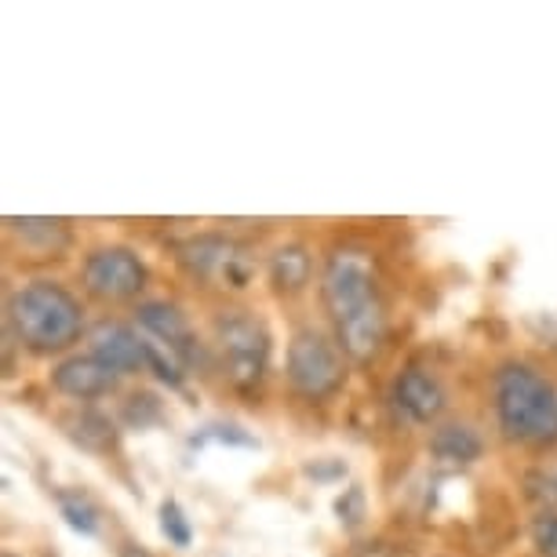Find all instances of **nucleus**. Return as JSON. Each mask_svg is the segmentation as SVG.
I'll use <instances>...</instances> for the list:
<instances>
[{
  "mask_svg": "<svg viewBox=\"0 0 557 557\" xmlns=\"http://www.w3.org/2000/svg\"><path fill=\"white\" fill-rule=\"evenodd\" d=\"M546 488H550V499H557V470L554 474H546Z\"/></svg>",
  "mask_w": 557,
  "mask_h": 557,
  "instance_id": "5701e85b",
  "label": "nucleus"
},
{
  "mask_svg": "<svg viewBox=\"0 0 557 557\" xmlns=\"http://www.w3.org/2000/svg\"><path fill=\"white\" fill-rule=\"evenodd\" d=\"M124 416H128L132 426L143 430V426H150V423L161 419V401H157L153 394H135L128 401V408H124Z\"/></svg>",
  "mask_w": 557,
  "mask_h": 557,
  "instance_id": "aec40b11",
  "label": "nucleus"
},
{
  "mask_svg": "<svg viewBox=\"0 0 557 557\" xmlns=\"http://www.w3.org/2000/svg\"><path fill=\"white\" fill-rule=\"evenodd\" d=\"M481 451H485V441L467 423H445L430 434V456L445 467H470L481 459Z\"/></svg>",
  "mask_w": 557,
  "mask_h": 557,
  "instance_id": "ddd939ff",
  "label": "nucleus"
},
{
  "mask_svg": "<svg viewBox=\"0 0 557 557\" xmlns=\"http://www.w3.org/2000/svg\"><path fill=\"white\" fill-rule=\"evenodd\" d=\"M8 557H12V554H8Z\"/></svg>",
  "mask_w": 557,
  "mask_h": 557,
  "instance_id": "b1692460",
  "label": "nucleus"
},
{
  "mask_svg": "<svg viewBox=\"0 0 557 557\" xmlns=\"http://www.w3.org/2000/svg\"><path fill=\"white\" fill-rule=\"evenodd\" d=\"M88 346H91L88 354L99 357V361L113 368L117 375L150 372V339L128 329V324H117V321L96 324L88 335Z\"/></svg>",
  "mask_w": 557,
  "mask_h": 557,
  "instance_id": "1a4fd4ad",
  "label": "nucleus"
},
{
  "mask_svg": "<svg viewBox=\"0 0 557 557\" xmlns=\"http://www.w3.org/2000/svg\"><path fill=\"white\" fill-rule=\"evenodd\" d=\"M343 350L332 335L321 329H299L288 343L285 375L288 386L302 401H329L343 391L346 383V361Z\"/></svg>",
  "mask_w": 557,
  "mask_h": 557,
  "instance_id": "39448f33",
  "label": "nucleus"
},
{
  "mask_svg": "<svg viewBox=\"0 0 557 557\" xmlns=\"http://www.w3.org/2000/svg\"><path fill=\"white\" fill-rule=\"evenodd\" d=\"M161 532H164V540H168V543L178 546V550L194 543L190 518H186V510L178 507L175 499H164V503H161Z\"/></svg>",
  "mask_w": 557,
  "mask_h": 557,
  "instance_id": "f3484780",
  "label": "nucleus"
},
{
  "mask_svg": "<svg viewBox=\"0 0 557 557\" xmlns=\"http://www.w3.org/2000/svg\"><path fill=\"white\" fill-rule=\"evenodd\" d=\"M121 557H150V554H146L143 546H135V543H124L121 546Z\"/></svg>",
  "mask_w": 557,
  "mask_h": 557,
  "instance_id": "4be33fe9",
  "label": "nucleus"
},
{
  "mask_svg": "<svg viewBox=\"0 0 557 557\" xmlns=\"http://www.w3.org/2000/svg\"><path fill=\"white\" fill-rule=\"evenodd\" d=\"M12 230L23 240H37L40 251H62L70 245V230L62 219H12Z\"/></svg>",
  "mask_w": 557,
  "mask_h": 557,
  "instance_id": "2eb2a0df",
  "label": "nucleus"
},
{
  "mask_svg": "<svg viewBox=\"0 0 557 557\" xmlns=\"http://www.w3.org/2000/svg\"><path fill=\"white\" fill-rule=\"evenodd\" d=\"M51 386L73 401H99L117 391V372L91 354H73L51 368Z\"/></svg>",
  "mask_w": 557,
  "mask_h": 557,
  "instance_id": "9b49d317",
  "label": "nucleus"
},
{
  "mask_svg": "<svg viewBox=\"0 0 557 557\" xmlns=\"http://www.w3.org/2000/svg\"><path fill=\"white\" fill-rule=\"evenodd\" d=\"M175 259L190 277L208 281V285L219 288H245L251 281V270H256L248 248L223 234H197L178 240Z\"/></svg>",
  "mask_w": 557,
  "mask_h": 557,
  "instance_id": "423d86ee",
  "label": "nucleus"
},
{
  "mask_svg": "<svg viewBox=\"0 0 557 557\" xmlns=\"http://www.w3.org/2000/svg\"><path fill=\"white\" fill-rule=\"evenodd\" d=\"M215 346L223 375L237 391H256L270 368V329L251 310H223L215 318Z\"/></svg>",
  "mask_w": 557,
  "mask_h": 557,
  "instance_id": "20e7f679",
  "label": "nucleus"
},
{
  "mask_svg": "<svg viewBox=\"0 0 557 557\" xmlns=\"http://www.w3.org/2000/svg\"><path fill=\"white\" fill-rule=\"evenodd\" d=\"M532 546L540 557H557V510H540L532 518Z\"/></svg>",
  "mask_w": 557,
  "mask_h": 557,
  "instance_id": "6ab92c4d",
  "label": "nucleus"
},
{
  "mask_svg": "<svg viewBox=\"0 0 557 557\" xmlns=\"http://www.w3.org/2000/svg\"><path fill=\"white\" fill-rule=\"evenodd\" d=\"M208 441H215V445H237V448H259V441L248 434V430H240L237 423H212L205 426L201 434L194 437V445H208Z\"/></svg>",
  "mask_w": 557,
  "mask_h": 557,
  "instance_id": "a211bd4d",
  "label": "nucleus"
},
{
  "mask_svg": "<svg viewBox=\"0 0 557 557\" xmlns=\"http://www.w3.org/2000/svg\"><path fill=\"white\" fill-rule=\"evenodd\" d=\"M139 329L146 332V339L153 346H161L168 357H175L183 368H194L201 361V343H197V332L190 318L175 307V302H143L139 307Z\"/></svg>",
  "mask_w": 557,
  "mask_h": 557,
  "instance_id": "6e6552de",
  "label": "nucleus"
},
{
  "mask_svg": "<svg viewBox=\"0 0 557 557\" xmlns=\"http://www.w3.org/2000/svg\"><path fill=\"white\" fill-rule=\"evenodd\" d=\"M335 513H339V521L346 524V529H357L364 518V492L361 488H346L339 503H335Z\"/></svg>",
  "mask_w": 557,
  "mask_h": 557,
  "instance_id": "412c9836",
  "label": "nucleus"
},
{
  "mask_svg": "<svg viewBox=\"0 0 557 557\" xmlns=\"http://www.w3.org/2000/svg\"><path fill=\"white\" fill-rule=\"evenodd\" d=\"M394 408L401 412L408 423H416V426H430V423H437L441 412L448 408V394H445V386H441V380L434 372H426V368H405L401 375L394 380Z\"/></svg>",
  "mask_w": 557,
  "mask_h": 557,
  "instance_id": "9d476101",
  "label": "nucleus"
},
{
  "mask_svg": "<svg viewBox=\"0 0 557 557\" xmlns=\"http://www.w3.org/2000/svg\"><path fill=\"white\" fill-rule=\"evenodd\" d=\"M59 513L81 535H99V507L84 492H59Z\"/></svg>",
  "mask_w": 557,
  "mask_h": 557,
  "instance_id": "dca6fc26",
  "label": "nucleus"
},
{
  "mask_svg": "<svg viewBox=\"0 0 557 557\" xmlns=\"http://www.w3.org/2000/svg\"><path fill=\"white\" fill-rule=\"evenodd\" d=\"M499 434L524 448L557 445V391L529 361L499 364L492 383Z\"/></svg>",
  "mask_w": 557,
  "mask_h": 557,
  "instance_id": "f03ea898",
  "label": "nucleus"
},
{
  "mask_svg": "<svg viewBox=\"0 0 557 557\" xmlns=\"http://www.w3.org/2000/svg\"><path fill=\"white\" fill-rule=\"evenodd\" d=\"M321 299L339 350L357 364L375 361L386 346V329H391L375 262L357 248H339L324 267Z\"/></svg>",
  "mask_w": 557,
  "mask_h": 557,
  "instance_id": "f257e3e1",
  "label": "nucleus"
},
{
  "mask_svg": "<svg viewBox=\"0 0 557 557\" xmlns=\"http://www.w3.org/2000/svg\"><path fill=\"white\" fill-rule=\"evenodd\" d=\"M267 273H270V285L277 296H299L307 292L310 277H313V256L307 245H281L277 251L270 256L267 262Z\"/></svg>",
  "mask_w": 557,
  "mask_h": 557,
  "instance_id": "f8f14e48",
  "label": "nucleus"
},
{
  "mask_svg": "<svg viewBox=\"0 0 557 557\" xmlns=\"http://www.w3.org/2000/svg\"><path fill=\"white\" fill-rule=\"evenodd\" d=\"M66 434L88 451H107V448H113V437H117L110 419L102 412H91V408H84V412L66 419Z\"/></svg>",
  "mask_w": 557,
  "mask_h": 557,
  "instance_id": "4468645a",
  "label": "nucleus"
},
{
  "mask_svg": "<svg viewBox=\"0 0 557 557\" xmlns=\"http://www.w3.org/2000/svg\"><path fill=\"white\" fill-rule=\"evenodd\" d=\"M84 288L102 302H128L146 288V262L124 245L96 248L84 259Z\"/></svg>",
  "mask_w": 557,
  "mask_h": 557,
  "instance_id": "0eeeda50",
  "label": "nucleus"
},
{
  "mask_svg": "<svg viewBox=\"0 0 557 557\" xmlns=\"http://www.w3.org/2000/svg\"><path fill=\"white\" fill-rule=\"evenodd\" d=\"M8 324L34 354H62L84 335V307L55 281H29L8 299Z\"/></svg>",
  "mask_w": 557,
  "mask_h": 557,
  "instance_id": "7ed1b4c3",
  "label": "nucleus"
}]
</instances>
